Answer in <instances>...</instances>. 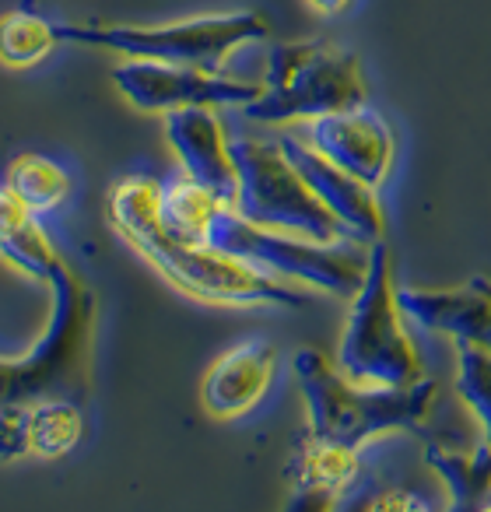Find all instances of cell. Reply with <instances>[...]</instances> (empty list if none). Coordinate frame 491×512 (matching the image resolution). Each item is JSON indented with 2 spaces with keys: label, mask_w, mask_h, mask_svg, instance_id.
Segmentation results:
<instances>
[{
  "label": "cell",
  "mask_w": 491,
  "mask_h": 512,
  "mask_svg": "<svg viewBox=\"0 0 491 512\" xmlns=\"http://www.w3.org/2000/svg\"><path fill=\"white\" fill-rule=\"evenodd\" d=\"M85 439V414L78 400L50 397L32 404V456L60 460Z\"/></svg>",
  "instance_id": "cell-21"
},
{
  "label": "cell",
  "mask_w": 491,
  "mask_h": 512,
  "mask_svg": "<svg viewBox=\"0 0 491 512\" xmlns=\"http://www.w3.org/2000/svg\"><path fill=\"white\" fill-rule=\"evenodd\" d=\"M281 148L292 158L295 169L306 176V183L313 186V193L330 207L337 221L344 225L348 239L372 246V242H383V204L376 197V186L362 183L358 176L344 172L341 165H334L330 158H323L313 144L302 134H288L281 137Z\"/></svg>",
  "instance_id": "cell-11"
},
{
  "label": "cell",
  "mask_w": 491,
  "mask_h": 512,
  "mask_svg": "<svg viewBox=\"0 0 491 512\" xmlns=\"http://www.w3.org/2000/svg\"><path fill=\"white\" fill-rule=\"evenodd\" d=\"M404 316L460 348L491 351V278L474 274L456 288H400Z\"/></svg>",
  "instance_id": "cell-12"
},
{
  "label": "cell",
  "mask_w": 491,
  "mask_h": 512,
  "mask_svg": "<svg viewBox=\"0 0 491 512\" xmlns=\"http://www.w3.org/2000/svg\"><path fill=\"white\" fill-rule=\"evenodd\" d=\"M158 197L162 183L148 172H130L113 183L106 197V218L113 232L169 281L183 295L211 306H278V309H306L309 295L288 281L257 271L253 264L225 249L204 246V242H183L165 232L158 218Z\"/></svg>",
  "instance_id": "cell-1"
},
{
  "label": "cell",
  "mask_w": 491,
  "mask_h": 512,
  "mask_svg": "<svg viewBox=\"0 0 491 512\" xmlns=\"http://www.w3.org/2000/svg\"><path fill=\"white\" fill-rule=\"evenodd\" d=\"M113 81L123 99L144 113H172V109L193 106L246 109L264 92V85L257 81L228 78V74L190 64H155V60H127L113 71Z\"/></svg>",
  "instance_id": "cell-9"
},
{
  "label": "cell",
  "mask_w": 491,
  "mask_h": 512,
  "mask_svg": "<svg viewBox=\"0 0 491 512\" xmlns=\"http://www.w3.org/2000/svg\"><path fill=\"white\" fill-rule=\"evenodd\" d=\"M404 320L393 253L386 242H372L369 271L351 299V313L337 348V369L355 383L369 386H414L428 379L425 358L414 337L407 334Z\"/></svg>",
  "instance_id": "cell-4"
},
{
  "label": "cell",
  "mask_w": 491,
  "mask_h": 512,
  "mask_svg": "<svg viewBox=\"0 0 491 512\" xmlns=\"http://www.w3.org/2000/svg\"><path fill=\"white\" fill-rule=\"evenodd\" d=\"M456 393L481 425V435L491 442V351L460 344L456 348Z\"/></svg>",
  "instance_id": "cell-22"
},
{
  "label": "cell",
  "mask_w": 491,
  "mask_h": 512,
  "mask_svg": "<svg viewBox=\"0 0 491 512\" xmlns=\"http://www.w3.org/2000/svg\"><path fill=\"white\" fill-rule=\"evenodd\" d=\"M4 183L15 190V197L36 214H50L71 197V176L67 169L50 155H36L25 151L8 165V179Z\"/></svg>",
  "instance_id": "cell-19"
},
{
  "label": "cell",
  "mask_w": 491,
  "mask_h": 512,
  "mask_svg": "<svg viewBox=\"0 0 491 512\" xmlns=\"http://www.w3.org/2000/svg\"><path fill=\"white\" fill-rule=\"evenodd\" d=\"M278 376V348L264 337H250L214 358L200 383V404L211 418L235 421L246 418Z\"/></svg>",
  "instance_id": "cell-14"
},
{
  "label": "cell",
  "mask_w": 491,
  "mask_h": 512,
  "mask_svg": "<svg viewBox=\"0 0 491 512\" xmlns=\"http://www.w3.org/2000/svg\"><path fill=\"white\" fill-rule=\"evenodd\" d=\"M207 246L225 249L278 281H292V285L299 281V285L348 302L362 288L372 249L362 242H313L299 239V235L271 232V228L246 221L232 204L218 214Z\"/></svg>",
  "instance_id": "cell-7"
},
{
  "label": "cell",
  "mask_w": 491,
  "mask_h": 512,
  "mask_svg": "<svg viewBox=\"0 0 491 512\" xmlns=\"http://www.w3.org/2000/svg\"><path fill=\"white\" fill-rule=\"evenodd\" d=\"M165 137L176 151L179 165L190 179L218 193L225 204H235L239 169H235L232 137L211 106L172 109L165 113Z\"/></svg>",
  "instance_id": "cell-13"
},
{
  "label": "cell",
  "mask_w": 491,
  "mask_h": 512,
  "mask_svg": "<svg viewBox=\"0 0 491 512\" xmlns=\"http://www.w3.org/2000/svg\"><path fill=\"white\" fill-rule=\"evenodd\" d=\"M302 137L323 158H330L344 172L376 186V190L390 179L393 165H397V134H393L390 120L379 109H372L369 102L309 120Z\"/></svg>",
  "instance_id": "cell-10"
},
{
  "label": "cell",
  "mask_w": 491,
  "mask_h": 512,
  "mask_svg": "<svg viewBox=\"0 0 491 512\" xmlns=\"http://www.w3.org/2000/svg\"><path fill=\"white\" fill-rule=\"evenodd\" d=\"M46 288H50V320L43 337L22 355H0V407L39 404L50 397L85 404L92 393L99 299L67 260H60Z\"/></svg>",
  "instance_id": "cell-2"
},
{
  "label": "cell",
  "mask_w": 491,
  "mask_h": 512,
  "mask_svg": "<svg viewBox=\"0 0 491 512\" xmlns=\"http://www.w3.org/2000/svg\"><path fill=\"white\" fill-rule=\"evenodd\" d=\"M369 102L362 57L323 39L278 43L267 53L264 92L246 106L257 123H309Z\"/></svg>",
  "instance_id": "cell-5"
},
{
  "label": "cell",
  "mask_w": 491,
  "mask_h": 512,
  "mask_svg": "<svg viewBox=\"0 0 491 512\" xmlns=\"http://www.w3.org/2000/svg\"><path fill=\"white\" fill-rule=\"evenodd\" d=\"M0 260H8L11 267L43 281V285L64 260L46 235V228L39 225V214L25 207L8 183L0 186Z\"/></svg>",
  "instance_id": "cell-16"
},
{
  "label": "cell",
  "mask_w": 491,
  "mask_h": 512,
  "mask_svg": "<svg viewBox=\"0 0 491 512\" xmlns=\"http://www.w3.org/2000/svg\"><path fill=\"white\" fill-rule=\"evenodd\" d=\"M306 4L316 11V15L337 18V15H344V11H351V4H355V0H306Z\"/></svg>",
  "instance_id": "cell-24"
},
{
  "label": "cell",
  "mask_w": 491,
  "mask_h": 512,
  "mask_svg": "<svg viewBox=\"0 0 491 512\" xmlns=\"http://www.w3.org/2000/svg\"><path fill=\"white\" fill-rule=\"evenodd\" d=\"M295 376L306 400L309 432L351 449H365L379 435L418 432L439 404V386L432 379L414 386L355 383L316 348L295 351Z\"/></svg>",
  "instance_id": "cell-3"
},
{
  "label": "cell",
  "mask_w": 491,
  "mask_h": 512,
  "mask_svg": "<svg viewBox=\"0 0 491 512\" xmlns=\"http://www.w3.org/2000/svg\"><path fill=\"white\" fill-rule=\"evenodd\" d=\"M225 200L204 183L183 176H172L162 183V197H158V218H162L165 232L176 235L183 242H204L211 239V228L218 214L225 211Z\"/></svg>",
  "instance_id": "cell-18"
},
{
  "label": "cell",
  "mask_w": 491,
  "mask_h": 512,
  "mask_svg": "<svg viewBox=\"0 0 491 512\" xmlns=\"http://www.w3.org/2000/svg\"><path fill=\"white\" fill-rule=\"evenodd\" d=\"M32 456V404L0 407V463Z\"/></svg>",
  "instance_id": "cell-23"
},
{
  "label": "cell",
  "mask_w": 491,
  "mask_h": 512,
  "mask_svg": "<svg viewBox=\"0 0 491 512\" xmlns=\"http://www.w3.org/2000/svg\"><path fill=\"white\" fill-rule=\"evenodd\" d=\"M57 32L64 43L95 46L127 60L218 71L235 50L271 36V22L260 11H225V15H197L165 25H57Z\"/></svg>",
  "instance_id": "cell-6"
},
{
  "label": "cell",
  "mask_w": 491,
  "mask_h": 512,
  "mask_svg": "<svg viewBox=\"0 0 491 512\" xmlns=\"http://www.w3.org/2000/svg\"><path fill=\"white\" fill-rule=\"evenodd\" d=\"M358 453L362 449L320 439L313 432L302 435L288 463V481H292L288 509H341L344 502H351L365 474Z\"/></svg>",
  "instance_id": "cell-15"
},
{
  "label": "cell",
  "mask_w": 491,
  "mask_h": 512,
  "mask_svg": "<svg viewBox=\"0 0 491 512\" xmlns=\"http://www.w3.org/2000/svg\"><path fill=\"white\" fill-rule=\"evenodd\" d=\"M425 463H428V470H435V477H439L442 488H446L449 509H456V512L484 509V502L491 498V442L488 439H481L470 449L432 442V446H425Z\"/></svg>",
  "instance_id": "cell-17"
},
{
  "label": "cell",
  "mask_w": 491,
  "mask_h": 512,
  "mask_svg": "<svg viewBox=\"0 0 491 512\" xmlns=\"http://www.w3.org/2000/svg\"><path fill=\"white\" fill-rule=\"evenodd\" d=\"M64 43L57 32V25L46 22L43 15L29 8H18L0 15V64L25 71V67H36L50 57L57 46Z\"/></svg>",
  "instance_id": "cell-20"
},
{
  "label": "cell",
  "mask_w": 491,
  "mask_h": 512,
  "mask_svg": "<svg viewBox=\"0 0 491 512\" xmlns=\"http://www.w3.org/2000/svg\"><path fill=\"white\" fill-rule=\"evenodd\" d=\"M484 509H491V498H488V502H484Z\"/></svg>",
  "instance_id": "cell-25"
},
{
  "label": "cell",
  "mask_w": 491,
  "mask_h": 512,
  "mask_svg": "<svg viewBox=\"0 0 491 512\" xmlns=\"http://www.w3.org/2000/svg\"><path fill=\"white\" fill-rule=\"evenodd\" d=\"M232 155L239 169V193L232 207L246 221L313 242H355L292 165L281 141L232 137Z\"/></svg>",
  "instance_id": "cell-8"
}]
</instances>
